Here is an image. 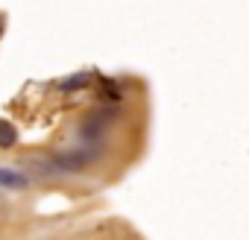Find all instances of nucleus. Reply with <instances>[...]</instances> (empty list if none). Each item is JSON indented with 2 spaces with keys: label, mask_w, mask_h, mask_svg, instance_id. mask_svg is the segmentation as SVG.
I'll return each instance as SVG.
<instances>
[{
  "label": "nucleus",
  "mask_w": 249,
  "mask_h": 240,
  "mask_svg": "<svg viewBox=\"0 0 249 240\" xmlns=\"http://www.w3.org/2000/svg\"><path fill=\"white\" fill-rule=\"evenodd\" d=\"M15 141H18L15 126H9V123H3V120H0V147H12Z\"/></svg>",
  "instance_id": "nucleus-3"
},
{
  "label": "nucleus",
  "mask_w": 249,
  "mask_h": 240,
  "mask_svg": "<svg viewBox=\"0 0 249 240\" xmlns=\"http://www.w3.org/2000/svg\"><path fill=\"white\" fill-rule=\"evenodd\" d=\"M91 82V73H73V76H68L65 82H62V91H79V88H85Z\"/></svg>",
  "instance_id": "nucleus-2"
},
{
  "label": "nucleus",
  "mask_w": 249,
  "mask_h": 240,
  "mask_svg": "<svg viewBox=\"0 0 249 240\" xmlns=\"http://www.w3.org/2000/svg\"><path fill=\"white\" fill-rule=\"evenodd\" d=\"M88 164V155H59V167H68V170H76Z\"/></svg>",
  "instance_id": "nucleus-4"
},
{
  "label": "nucleus",
  "mask_w": 249,
  "mask_h": 240,
  "mask_svg": "<svg viewBox=\"0 0 249 240\" xmlns=\"http://www.w3.org/2000/svg\"><path fill=\"white\" fill-rule=\"evenodd\" d=\"M0 185L3 188H12V190H24L30 182L24 173H15V170H6V167H0Z\"/></svg>",
  "instance_id": "nucleus-1"
}]
</instances>
